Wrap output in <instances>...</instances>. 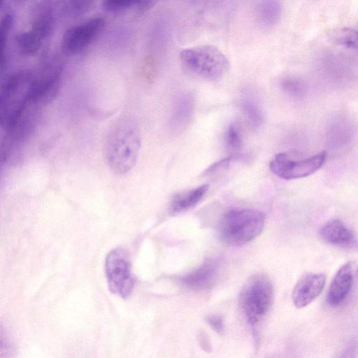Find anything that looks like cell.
Listing matches in <instances>:
<instances>
[{"instance_id":"cell-1","label":"cell","mask_w":358,"mask_h":358,"mask_svg":"<svg viewBox=\"0 0 358 358\" xmlns=\"http://www.w3.org/2000/svg\"><path fill=\"white\" fill-rule=\"evenodd\" d=\"M141 145L138 124L129 117L118 120L106 141V158L110 169L119 176L129 173L137 162Z\"/></svg>"},{"instance_id":"cell-2","label":"cell","mask_w":358,"mask_h":358,"mask_svg":"<svg viewBox=\"0 0 358 358\" xmlns=\"http://www.w3.org/2000/svg\"><path fill=\"white\" fill-rule=\"evenodd\" d=\"M264 225V215L254 209H231L221 218V238L231 245H241L256 238Z\"/></svg>"},{"instance_id":"cell-3","label":"cell","mask_w":358,"mask_h":358,"mask_svg":"<svg viewBox=\"0 0 358 358\" xmlns=\"http://www.w3.org/2000/svg\"><path fill=\"white\" fill-rule=\"evenodd\" d=\"M180 59L188 72L208 80L220 78L229 68L226 56L213 45H203L184 49L180 53Z\"/></svg>"},{"instance_id":"cell-4","label":"cell","mask_w":358,"mask_h":358,"mask_svg":"<svg viewBox=\"0 0 358 358\" xmlns=\"http://www.w3.org/2000/svg\"><path fill=\"white\" fill-rule=\"evenodd\" d=\"M273 300V289L269 278L264 273L252 275L244 284L239 302L248 322L259 323L269 311Z\"/></svg>"},{"instance_id":"cell-5","label":"cell","mask_w":358,"mask_h":358,"mask_svg":"<svg viewBox=\"0 0 358 358\" xmlns=\"http://www.w3.org/2000/svg\"><path fill=\"white\" fill-rule=\"evenodd\" d=\"M106 274L109 289L113 294L127 298L132 292L134 278L128 255L122 249H115L106 259Z\"/></svg>"},{"instance_id":"cell-6","label":"cell","mask_w":358,"mask_h":358,"mask_svg":"<svg viewBox=\"0 0 358 358\" xmlns=\"http://www.w3.org/2000/svg\"><path fill=\"white\" fill-rule=\"evenodd\" d=\"M326 152L323 151L309 158L294 160L287 153H278L271 161V171L285 180H293L308 176L318 170L325 162Z\"/></svg>"},{"instance_id":"cell-7","label":"cell","mask_w":358,"mask_h":358,"mask_svg":"<svg viewBox=\"0 0 358 358\" xmlns=\"http://www.w3.org/2000/svg\"><path fill=\"white\" fill-rule=\"evenodd\" d=\"M105 26L102 17H94L67 29L62 38V49L66 55L83 51L98 36Z\"/></svg>"},{"instance_id":"cell-8","label":"cell","mask_w":358,"mask_h":358,"mask_svg":"<svg viewBox=\"0 0 358 358\" xmlns=\"http://www.w3.org/2000/svg\"><path fill=\"white\" fill-rule=\"evenodd\" d=\"M52 27L51 14L48 12L41 14L30 30L19 34L15 38L17 45L22 54L30 56L36 53L49 36Z\"/></svg>"},{"instance_id":"cell-9","label":"cell","mask_w":358,"mask_h":358,"mask_svg":"<svg viewBox=\"0 0 358 358\" xmlns=\"http://www.w3.org/2000/svg\"><path fill=\"white\" fill-rule=\"evenodd\" d=\"M326 282L323 273H307L297 281L292 293L293 303L302 308L312 303L322 292Z\"/></svg>"},{"instance_id":"cell-10","label":"cell","mask_w":358,"mask_h":358,"mask_svg":"<svg viewBox=\"0 0 358 358\" xmlns=\"http://www.w3.org/2000/svg\"><path fill=\"white\" fill-rule=\"evenodd\" d=\"M357 268L354 262H349L338 270L327 293L329 305L336 306L345 301L352 289Z\"/></svg>"},{"instance_id":"cell-11","label":"cell","mask_w":358,"mask_h":358,"mask_svg":"<svg viewBox=\"0 0 358 358\" xmlns=\"http://www.w3.org/2000/svg\"><path fill=\"white\" fill-rule=\"evenodd\" d=\"M320 236L326 243L346 249L357 247V240L352 231L340 220L325 223L320 229Z\"/></svg>"},{"instance_id":"cell-12","label":"cell","mask_w":358,"mask_h":358,"mask_svg":"<svg viewBox=\"0 0 358 358\" xmlns=\"http://www.w3.org/2000/svg\"><path fill=\"white\" fill-rule=\"evenodd\" d=\"M217 273V263L214 261H208L195 271L184 276L181 280L189 287L203 289L209 287L214 283Z\"/></svg>"},{"instance_id":"cell-13","label":"cell","mask_w":358,"mask_h":358,"mask_svg":"<svg viewBox=\"0 0 358 358\" xmlns=\"http://www.w3.org/2000/svg\"><path fill=\"white\" fill-rule=\"evenodd\" d=\"M208 189L204 184L187 192L176 194L171 203V210L173 213L185 211L196 204Z\"/></svg>"},{"instance_id":"cell-14","label":"cell","mask_w":358,"mask_h":358,"mask_svg":"<svg viewBox=\"0 0 358 358\" xmlns=\"http://www.w3.org/2000/svg\"><path fill=\"white\" fill-rule=\"evenodd\" d=\"M330 41L336 45L348 48H358V31L352 28H340L329 34Z\"/></svg>"},{"instance_id":"cell-15","label":"cell","mask_w":358,"mask_h":358,"mask_svg":"<svg viewBox=\"0 0 358 358\" xmlns=\"http://www.w3.org/2000/svg\"><path fill=\"white\" fill-rule=\"evenodd\" d=\"M13 22V17L10 14H6L2 19L0 29V45L1 55V66H3L5 60V50L10 31Z\"/></svg>"},{"instance_id":"cell-16","label":"cell","mask_w":358,"mask_h":358,"mask_svg":"<svg viewBox=\"0 0 358 358\" xmlns=\"http://www.w3.org/2000/svg\"><path fill=\"white\" fill-rule=\"evenodd\" d=\"M140 1L141 0H103L102 6L107 12L115 13L132 7Z\"/></svg>"},{"instance_id":"cell-17","label":"cell","mask_w":358,"mask_h":358,"mask_svg":"<svg viewBox=\"0 0 358 358\" xmlns=\"http://www.w3.org/2000/svg\"><path fill=\"white\" fill-rule=\"evenodd\" d=\"M226 143L228 148L233 151H238L242 144L241 134L238 128L234 124H231L226 134Z\"/></svg>"},{"instance_id":"cell-18","label":"cell","mask_w":358,"mask_h":358,"mask_svg":"<svg viewBox=\"0 0 358 358\" xmlns=\"http://www.w3.org/2000/svg\"><path fill=\"white\" fill-rule=\"evenodd\" d=\"M243 110L248 121H250L252 126L257 127L260 124L262 121V115L259 108L255 104H254V103L250 101H245L243 103Z\"/></svg>"},{"instance_id":"cell-19","label":"cell","mask_w":358,"mask_h":358,"mask_svg":"<svg viewBox=\"0 0 358 358\" xmlns=\"http://www.w3.org/2000/svg\"><path fill=\"white\" fill-rule=\"evenodd\" d=\"M208 324L217 333H222L224 329V319L219 315H211L206 318Z\"/></svg>"},{"instance_id":"cell-20","label":"cell","mask_w":358,"mask_h":358,"mask_svg":"<svg viewBox=\"0 0 358 358\" xmlns=\"http://www.w3.org/2000/svg\"><path fill=\"white\" fill-rule=\"evenodd\" d=\"M283 87L285 91L294 95H298L303 92L301 84L294 80L286 81L283 85Z\"/></svg>"},{"instance_id":"cell-21","label":"cell","mask_w":358,"mask_h":358,"mask_svg":"<svg viewBox=\"0 0 358 358\" xmlns=\"http://www.w3.org/2000/svg\"><path fill=\"white\" fill-rule=\"evenodd\" d=\"M4 0H1V5L2 6Z\"/></svg>"},{"instance_id":"cell-22","label":"cell","mask_w":358,"mask_h":358,"mask_svg":"<svg viewBox=\"0 0 358 358\" xmlns=\"http://www.w3.org/2000/svg\"><path fill=\"white\" fill-rule=\"evenodd\" d=\"M21 1H22V0H21Z\"/></svg>"}]
</instances>
